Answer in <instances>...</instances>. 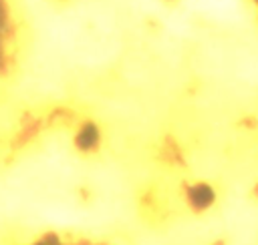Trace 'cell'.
<instances>
[{"mask_svg": "<svg viewBox=\"0 0 258 245\" xmlns=\"http://www.w3.org/2000/svg\"><path fill=\"white\" fill-rule=\"evenodd\" d=\"M30 245H105L93 239L85 237H73V235H60V233H44Z\"/></svg>", "mask_w": 258, "mask_h": 245, "instance_id": "6da1fadb", "label": "cell"}]
</instances>
